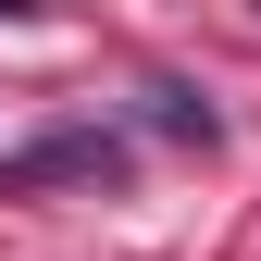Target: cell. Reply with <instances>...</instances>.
Listing matches in <instances>:
<instances>
[{
	"mask_svg": "<svg viewBox=\"0 0 261 261\" xmlns=\"http://www.w3.org/2000/svg\"><path fill=\"white\" fill-rule=\"evenodd\" d=\"M62 174H124V137L62 124V137H38V149H13V162H0V187H62Z\"/></svg>",
	"mask_w": 261,
	"mask_h": 261,
	"instance_id": "1",
	"label": "cell"
}]
</instances>
